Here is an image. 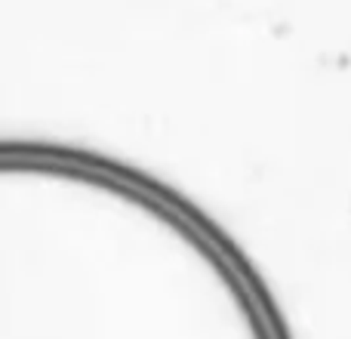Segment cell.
I'll use <instances>...</instances> for the list:
<instances>
[{
    "mask_svg": "<svg viewBox=\"0 0 351 339\" xmlns=\"http://www.w3.org/2000/svg\"><path fill=\"white\" fill-rule=\"evenodd\" d=\"M80 210L74 259L22 222L59 259L3 241L6 339H274L234 268L164 204L96 173L99 235L84 191V170L68 167Z\"/></svg>",
    "mask_w": 351,
    "mask_h": 339,
    "instance_id": "cell-1",
    "label": "cell"
}]
</instances>
